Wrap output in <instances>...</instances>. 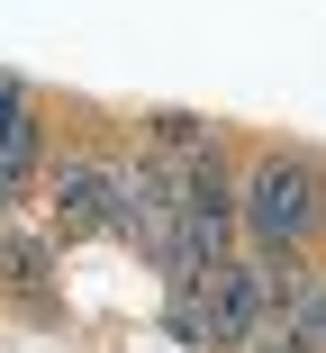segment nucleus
Returning <instances> with one entry per match:
<instances>
[{"label":"nucleus","mask_w":326,"mask_h":353,"mask_svg":"<svg viewBox=\"0 0 326 353\" xmlns=\"http://www.w3.org/2000/svg\"><path fill=\"white\" fill-rule=\"evenodd\" d=\"M317 236H326V163H308L299 145H263L245 163V254L290 272Z\"/></svg>","instance_id":"obj_1"},{"label":"nucleus","mask_w":326,"mask_h":353,"mask_svg":"<svg viewBox=\"0 0 326 353\" xmlns=\"http://www.w3.org/2000/svg\"><path fill=\"white\" fill-rule=\"evenodd\" d=\"M272 317H281V272L263 254H236L200 281V344L209 353H245L254 335H272Z\"/></svg>","instance_id":"obj_2"},{"label":"nucleus","mask_w":326,"mask_h":353,"mask_svg":"<svg viewBox=\"0 0 326 353\" xmlns=\"http://www.w3.org/2000/svg\"><path fill=\"white\" fill-rule=\"evenodd\" d=\"M45 208H54V245L63 236H118V154L54 145L45 154Z\"/></svg>","instance_id":"obj_3"},{"label":"nucleus","mask_w":326,"mask_h":353,"mask_svg":"<svg viewBox=\"0 0 326 353\" xmlns=\"http://www.w3.org/2000/svg\"><path fill=\"white\" fill-rule=\"evenodd\" d=\"M272 335L299 344V353H326V272H308V263L281 272V317H272Z\"/></svg>","instance_id":"obj_4"},{"label":"nucleus","mask_w":326,"mask_h":353,"mask_svg":"<svg viewBox=\"0 0 326 353\" xmlns=\"http://www.w3.org/2000/svg\"><path fill=\"white\" fill-rule=\"evenodd\" d=\"M45 281H54V236L0 227V290H45Z\"/></svg>","instance_id":"obj_5"},{"label":"nucleus","mask_w":326,"mask_h":353,"mask_svg":"<svg viewBox=\"0 0 326 353\" xmlns=\"http://www.w3.org/2000/svg\"><path fill=\"white\" fill-rule=\"evenodd\" d=\"M145 145L181 163V154H200V145H218V127H209V118H190V109H154V118H145Z\"/></svg>","instance_id":"obj_6"},{"label":"nucleus","mask_w":326,"mask_h":353,"mask_svg":"<svg viewBox=\"0 0 326 353\" xmlns=\"http://www.w3.org/2000/svg\"><path fill=\"white\" fill-rule=\"evenodd\" d=\"M245 353H299V344H281V335H254V344H245Z\"/></svg>","instance_id":"obj_7"}]
</instances>
